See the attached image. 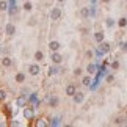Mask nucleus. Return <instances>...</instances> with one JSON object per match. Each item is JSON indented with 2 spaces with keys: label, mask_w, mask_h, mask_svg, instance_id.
Here are the masks:
<instances>
[{
  "label": "nucleus",
  "mask_w": 127,
  "mask_h": 127,
  "mask_svg": "<svg viewBox=\"0 0 127 127\" xmlns=\"http://www.w3.org/2000/svg\"><path fill=\"white\" fill-rule=\"evenodd\" d=\"M60 17H61V8H60V6L52 8V11H50V19H52V21H58Z\"/></svg>",
  "instance_id": "1"
},
{
  "label": "nucleus",
  "mask_w": 127,
  "mask_h": 127,
  "mask_svg": "<svg viewBox=\"0 0 127 127\" xmlns=\"http://www.w3.org/2000/svg\"><path fill=\"white\" fill-rule=\"evenodd\" d=\"M5 33H6V36H13L14 33H16V25H14L13 22H8L6 25H5Z\"/></svg>",
  "instance_id": "2"
},
{
  "label": "nucleus",
  "mask_w": 127,
  "mask_h": 127,
  "mask_svg": "<svg viewBox=\"0 0 127 127\" xmlns=\"http://www.w3.org/2000/svg\"><path fill=\"white\" fill-rule=\"evenodd\" d=\"M33 110L35 108H32V105L30 107H24V118H25L27 121L33 119Z\"/></svg>",
  "instance_id": "3"
},
{
  "label": "nucleus",
  "mask_w": 127,
  "mask_h": 127,
  "mask_svg": "<svg viewBox=\"0 0 127 127\" xmlns=\"http://www.w3.org/2000/svg\"><path fill=\"white\" fill-rule=\"evenodd\" d=\"M50 60H52V63L53 64H61V61H63V57L58 53V50L57 52H52V55H50Z\"/></svg>",
  "instance_id": "4"
},
{
  "label": "nucleus",
  "mask_w": 127,
  "mask_h": 127,
  "mask_svg": "<svg viewBox=\"0 0 127 127\" xmlns=\"http://www.w3.org/2000/svg\"><path fill=\"white\" fill-rule=\"evenodd\" d=\"M72 99H74V102H75L77 105H79V104H82V102L85 100V94H83V93H79V91H75V94L72 96Z\"/></svg>",
  "instance_id": "5"
},
{
  "label": "nucleus",
  "mask_w": 127,
  "mask_h": 127,
  "mask_svg": "<svg viewBox=\"0 0 127 127\" xmlns=\"http://www.w3.org/2000/svg\"><path fill=\"white\" fill-rule=\"evenodd\" d=\"M39 71H41V67H39V64H30V67H28V72H30V75H38L39 74Z\"/></svg>",
  "instance_id": "6"
},
{
  "label": "nucleus",
  "mask_w": 127,
  "mask_h": 127,
  "mask_svg": "<svg viewBox=\"0 0 127 127\" xmlns=\"http://www.w3.org/2000/svg\"><path fill=\"white\" fill-rule=\"evenodd\" d=\"M58 104H60V100H58L57 96H50V97H49V107H50V108L58 107Z\"/></svg>",
  "instance_id": "7"
},
{
  "label": "nucleus",
  "mask_w": 127,
  "mask_h": 127,
  "mask_svg": "<svg viewBox=\"0 0 127 127\" xmlns=\"http://www.w3.org/2000/svg\"><path fill=\"white\" fill-rule=\"evenodd\" d=\"M14 80H16V83H24V82L27 80V75L24 74V72H17V74L14 75Z\"/></svg>",
  "instance_id": "8"
},
{
  "label": "nucleus",
  "mask_w": 127,
  "mask_h": 127,
  "mask_svg": "<svg viewBox=\"0 0 127 127\" xmlns=\"http://www.w3.org/2000/svg\"><path fill=\"white\" fill-rule=\"evenodd\" d=\"M75 91H77V88H75V85H72V83H69L66 86V96H74L75 94Z\"/></svg>",
  "instance_id": "9"
},
{
  "label": "nucleus",
  "mask_w": 127,
  "mask_h": 127,
  "mask_svg": "<svg viewBox=\"0 0 127 127\" xmlns=\"http://www.w3.org/2000/svg\"><path fill=\"white\" fill-rule=\"evenodd\" d=\"M60 47H61V44L58 42V41H50V42H49V49H50L52 52L60 50Z\"/></svg>",
  "instance_id": "10"
},
{
  "label": "nucleus",
  "mask_w": 127,
  "mask_h": 127,
  "mask_svg": "<svg viewBox=\"0 0 127 127\" xmlns=\"http://www.w3.org/2000/svg\"><path fill=\"white\" fill-rule=\"evenodd\" d=\"M0 64H2L3 67H11L13 60H11L9 57H3V58H2V61H0Z\"/></svg>",
  "instance_id": "11"
},
{
  "label": "nucleus",
  "mask_w": 127,
  "mask_h": 127,
  "mask_svg": "<svg viewBox=\"0 0 127 127\" xmlns=\"http://www.w3.org/2000/svg\"><path fill=\"white\" fill-rule=\"evenodd\" d=\"M33 57H35V60H36L38 63L44 61V58H46V55H44V52H42V50H36V52H35V55H33Z\"/></svg>",
  "instance_id": "12"
},
{
  "label": "nucleus",
  "mask_w": 127,
  "mask_h": 127,
  "mask_svg": "<svg viewBox=\"0 0 127 127\" xmlns=\"http://www.w3.org/2000/svg\"><path fill=\"white\" fill-rule=\"evenodd\" d=\"M94 39H96V42H102V41H104L105 39V33L104 32H96L94 33Z\"/></svg>",
  "instance_id": "13"
},
{
  "label": "nucleus",
  "mask_w": 127,
  "mask_h": 127,
  "mask_svg": "<svg viewBox=\"0 0 127 127\" xmlns=\"http://www.w3.org/2000/svg\"><path fill=\"white\" fill-rule=\"evenodd\" d=\"M110 49H111V47H110V44H108V42H104V41L100 42V52H102V53L110 52Z\"/></svg>",
  "instance_id": "14"
},
{
  "label": "nucleus",
  "mask_w": 127,
  "mask_h": 127,
  "mask_svg": "<svg viewBox=\"0 0 127 127\" xmlns=\"http://www.w3.org/2000/svg\"><path fill=\"white\" fill-rule=\"evenodd\" d=\"M16 104H17V107H25L27 105V99L24 96H19L16 99Z\"/></svg>",
  "instance_id": "15"
},
{
  "label": "nucleus",
  "mask_w": 127,
  "mask_h": 127,
  "mask_svg": "<svg viewBox=\"0 0 127 127\" xmlns=\"http://www.w3.org/2000/svg\"><path fill=\"white\" fill-rule=\"evenodd\" d=\"M90 14H91V13H90V8H86V6H85V8H80V16L83 17V19H86Z\"/></svg>",
  "instance_id": "16"
},
{
  "label": "nucleus",
  "mask_w": 127,
  "mask_h": 127,
  "mask_svg": "<svg viewBox=\"0 0 127 127\" xmlns=\"http://www.w3.org/2000/svg\"><path fill=\"white\" fill-rule=\"evenodd\" d=\"M58 72H60V69H58L57 66H52V67H49V72H47V74L49 75H57Z\"/></svg>",
  "instance_id": "17"
},
{
  "label": "nucleus",
  "mask_w": 127,
  "mask_h": 127,
  "mask_svg": "<svg viewBox=\"0 0 127 127\" xmlns=\"http://www.w3.org/2000/svg\"><path fill=\"white\" fill-rule=\"evenodd\" d=\"M118 27H121V28L127 27V17H121L119 19V21H118Z\"/></svg>",
  "instance_id": "18"
},
{
  "label": "nucleus",
  "mask_w": 127,
  "mask_h": 127,
  "mask_svg": "<svg viewBox=\"0 0 127 127\" xmlns=\"http://www.w3.org/2000/svg\"><path fill=\"white\" fill-rule=\"evenodd\" d=\"M86 72H88V74H94V72H96V66L93 64V63H90L88 67H86Z\"/></svg>",
  "instance_id": "19"
},
{
  "label": "nucleus",
  "mask_w": 127,
  "mask_h": 127,
  "mask_svg": "<svg viewBox=\"0 0 127 127\" xmlns=\"http://www.w3.org/2000/svg\"><path fill=\"white\" fill-rule=\"evenodd\" d=\"M33 9V3L32 2H25L24 3V11H32Z\"/></svg>",
  "instance_id": "20"
},
{
  "label": "nucleus",
  "mask_w": 127,
  "mask_h": 127,
  "mask_svg": "<svg viewBox=\"0 0 127 127\" xmlns=\"http://www.w3.org/2000/svg\"><path fill=\"white\" fill-rule=\"evenodd\" d=\"M105 25L111 28V27L115 25V19H111V17H107V19H105Z\"/></svg>",
  "instance_id": "21"
},
{
  "label": "nucleus",
  "mask_w": 127,
  "mask_h": 127,
  "mask_svg": "<svg viewBox=\"0 0 127 127\" xmlns=\"http://www.w3.org/2000/svg\"><path fill=\"white\" fill-rule=\"evenodd\" d=\"M38 121H39V123H36L38 127H41V126H49V123H47V119H46V118H39Z\"/></svg>",
  "instance_id": "22"
},
{
  "label": "nucleus",
  "mask_w": 127,
  "mask_h": 127,
  "mask_svg": "<svg viewBox=\"0 0 127 127\" xmlns=\"http://www.w3.org/2000/svg\"><path fill=\"white\" fill-rule=\"evenodd\" d=\"M126 119H127V118H116L115 124H116V126H124V124H126Z\"/></svg>",
  "instance_id": "23"
},
{
  "label": "nucleus",
  "mask_w": 127,
  "mask_h": 127,
  "mask_svg": "<svg viewBox=\"0 0 127 127\" xmlns=\"http://www.w3.org/2000/svg\"><path fill=\"white\" fill-rule=\"evenodd\" d=\"M82 83H83L85 86H90V85H91V77H88V75H86V77H83Z\"/></svg>",
  "instance_id": "24"
},
{
  "label": "nucleus",
  "mask_w": 127,
  "mask_h": 127,
  "mask_svg": "<svg viewBox=\"0 0 127 127\" xmlns=\"http://www.w3.org/2000/svg\"><path fill=\"white\" fill-rule=\"evenodd\" d=\"M6 8H8V3L5 2V0H2V2H0V11H6Z\"/></svg>",
  "instance_id": "25"
},
{
  "label": "nucleus",
  "mask_w": 127,
  "mask_h": 127,
  "mask_svg": "<svg viewBox=\"0 0 127 127\" xmlns=\"http://www.w3.org/2000/svg\"><path fill=\"white\" fill-rule=\"evenodd\" d=\"M27 24H28L30 27H35L36 24H38V22H36V17H32V19H28V22H27Z\"/></svg>",
  "instance_id": "26"
},
{
  "label": "nucleus",
  "mask_w": 127,
  "mask_h": 127,
  "mask_svg": "<svg viewBox=\"0 0 127 127\" xmlns=\"http://www.w3.org/2000/svg\"><path fill=\"white\" fill-rule=\"evenodd\" d=\"M74 75H75V77L82 75V67H75V69H74Z\"/></svg>",
  "instance_id": "27"
},
{
  "label": "nucleus",
  "mask_w": 127,
  "mask_h": 127,
  "mask_svg": "<svg viewBox=\"0 0 127 127\" xmlns=\"http://www.w3.org/2000/svg\"><path fill=\"white\" fill-rule=\"evenodd\" d=\"M121 50L124 53H127V42H121Z\"/></svg>",
  "instance_id": "28"
},
{
  "label": "nucleus",
  "mask_w": 127,
  "mask_h": 127,
  "mask_svg": "<svg viewBox=\"0 0 127 127\" xmlns=\"http://www.w3.org/2000/svg\"><path fill=\"white\" fill-rule=\"evenodd\" d=\"M119 67V61H113L111 63V69H118Z\"/></svg>",
  "instance_id": "29"
},
{
  "label": "nucleus",
  "mask_w": 127,
  "mask_h": 127,
  "mask_svg": "<svg viewBox=\"0 0 127 127\" xmlns=\"http://www.w3.org/2000/svg\"><path fill=\"white\" fill-rule=\"evenodd\" d=\"M5 97H6V93L0 90V100H5Z\"/></svg>",
  "instance_id": "30"
},
{
  "label": "nucleus",
  "mask_w": 127,
  "mask_h": 127,
  "mask_svg": "<svg viewBox=\"0 0 127 127\" xmlns=\"http://www.w3.org/2000/svg\"><path fill=\"white\" fill-rule=\"evenodd\" d=\"M85 57L86 58H93V50H86L85 52Z\"/></svg>",
  "instance_id": "31"
},
{
  "label": "nucleus",
  "mask_w": 127,
  "mask_h": 127,
  "mask_svg": "<svg viewBox=\"0 0 127 127\" xmlns=\"http://www.w3.org/2000/svg\"><path fill=\"white\" fill-rule=\"evenodd\" d=\"M58 121H60V119H58V118H53L50 124H52V126H58Z\"/></svg>",
  "instance_id": "32"
},
{
  "label": "nucleus",
  "mask_w": 127,
  "mask_h": 127,
  "mask_svg": "<svg viewBox=\"0 0 127 127\" xmlns=\"http://www.w3.org/2000/svg\"><path fill=\"white\" fill-rule=\"evenodd\" d=\"M107 82H113V75H108V77H107Z\"/></svg>",
  "instance_id": "33"
},
{
  "label": "nucleus",
  "mask_w": 127,
  "mask_h": 127,
  "mask_svg": "<svg viewBox=\"0 0 127 127\" xmlns=\"http://www.w3.org/2000/svg\"><path fill=\"white\" fill-rule=\"evenodd\" d=\"M102 2H104V3H108V2H110V0H102Z\"/></svg>",
  "instance_id": "34"
},
{
  "label": "nucleus",
  "mask_w": 127,
  "mask_h": 127,
  "mask_svg": "<svg viewBox=\"0 0 127 127\" xmlns=\"http://www.w3.org/2000/svg\"><path fill=\"white\" fill-rule=\"evenodd\" d=\"M58 2H60V3H63V2H66V0H58Z\"/></svg>",
  "instance_id": "35"
},
{
  "label": "nucleus",
  "mask_w": 127,
  "mask_h": 127,
  "mask_svg": "<svg viewBox=\"0 0 127 127\" xmlns=\"http://www.w3.org/2000/svg\"><path fill=\"white\" fill-rule=\"evenodd\" d=\"M0 53H2V46H0Z\"/></svg>",
  "instance_id": "36"
},
{
  "label": "nucleus",
  "mask_w": 127,
  "mask_h": 127,
  "mask_svg": "<svg viewBox=\"0 0 127 127\" xmlns=\"http://www.w3.org/2000/svg\"><path fill=\"white\" fill-rule=\"evenodd\" d=\"M126 118H127V110H126Z\"/></svg>",
  "instance_id": "37"
},
{
  "label": "nucleus",
  "mask_w": 127,
  "mask_h": 127,
  "mask_svg": "<svg viewBox=\"0 0 127 127\" xmlns=\"http://www.w3.org/2000/svg\"><path fill=\"white\" fill-rule=\"evenodd\" d=\"M0 126H2V123H0Z\"/></svg>",
  "instance_id": "38"
},
{
  "label": "nucleus",
  "mask_w": 127,
  "mask_h": 127,
  "mask_svg": "<svg viewBox=\"0 0 127 127\" xmlns=\"http://www.w3.org/2000/svg\"><path fill=\"white\" fill-rule=\"evenodd\" d=\"M124 2H127V0H124Z\"/></svg>",
  "instance_id": "39"
}]
</instances>
